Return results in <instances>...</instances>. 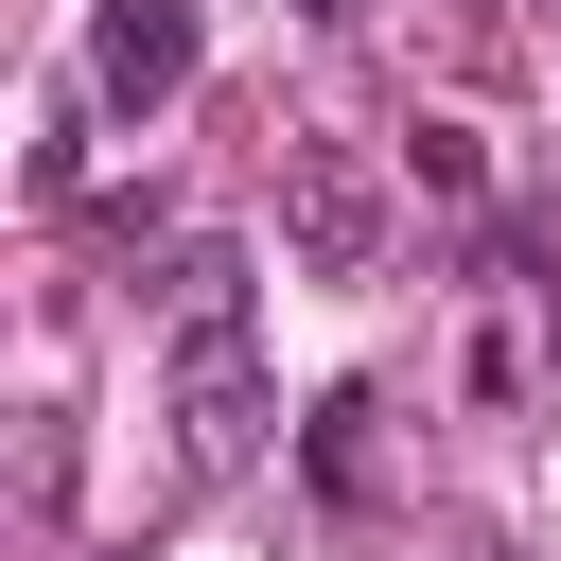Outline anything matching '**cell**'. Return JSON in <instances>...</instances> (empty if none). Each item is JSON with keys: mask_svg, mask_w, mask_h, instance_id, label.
Wrapping results in <instances>:
<instances>
[{"mask_svg": "<svg viewBox=\"0 0 561 561\" xmlns=\"http://www.w3.org/2000/svg\"><path fill=\"white\" fill-rule=\"evenodd\" d=\"M158 298H175V333H193V316H245V245H175Z\"/></svg>", "mask_w": 561, "mask_h": 561, "instance_id": "5", "label": "cell"}, {"mask_svg": "<svg viewBox=\"0 0 561 561\" xmlns=\"http://www.w3.org/2000/svg\"><path fill=\"white\" fill-rule=\"evenodd\" d=\"M316 491H368V403H316Z\"/></svg>", "mask_w": 561, "mask_h": 561, "instance_id": "6", "label": "cell"}, {"mask_svg": "<svg viewBox=\"0 0 561 561\" xmlns=\"http://www.w3.org/2000/svg\"><path fill=\"white\" fill-rule=\"evenodd\" d=\"M403 193H438V210H473V193H491V158H473V123H403Z\"/></svg>", "mask_w": 561, "mask_h": 561, "instance_id": "4", "label": "cell"}, {"mask_svg": "<svg viewBox=\"0 0 561 561\" xmlns=\"http://www.w3.org/2000/svg\"><path fill=\"white\" fill-rule=\"evenodd\" d=\"M280 245H298V280H368L386 263V175L351 140H298L280 158Z\"/></svg>", "mask_w": 561, "mask_h": 561, "instance_id": "2", "label": "cell"}, {"mask_svg": "<svg viewBox=\"0 0 561 561\" xmlns=\"http://www.w3.org/2000/svg\"><path fill=\"white\" fill-rule=\"evenodd\" d=\"M158 421H175V473H245V456H263V421H280V386H263V333H245V316H193V333H175V386H158Z\"/></svg>", "mask_w": 561, "mask_h": 561, "instance_id": "1", "label": "cell"}, {"mask_svg": "<svg viewBox=\"0 0 561 561\" xmlns=\"http://www.w3.org/2000/svg\"><path fill=\"white\" fill-rule=\"evenodd\" d=\"M175 88H193V0H105V18H88V105L158 123Z\"/></svg>", "mask_w": 561, "mask_h": 561, "instance_id": "3", "label": "cell"}, {"mask_svg": "<svg viewBox=\"0 0 561 561\" xmlns=\"http://www.w3.org/2000/svg\"><path fill=\"white\" fill-rule=\"evenodd\" d=\"M280 18H351V0H280Z\"/></svg>", "mask_w": 561, "mask_h": 561, "instance_id": "7", "label": "cell"}]
</instances>
